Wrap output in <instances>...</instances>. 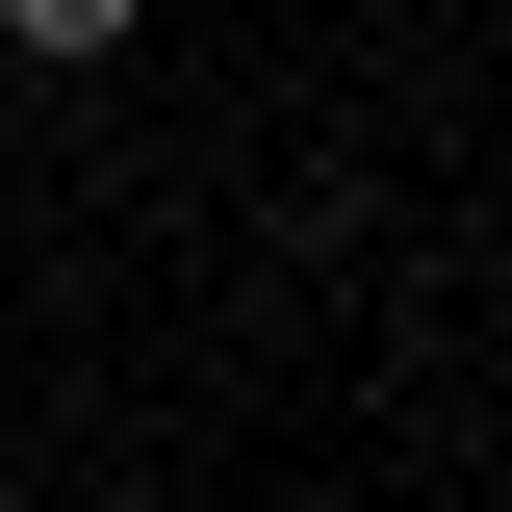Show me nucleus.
Here are the masks:
<instances>
[{
    "label": "nucleus",
    "instance_id": "obj_1",
    "mask_svg": "<svg viewBox=\"0 0 512 512\" xmlns=\"http://www.w3.org/2000/svg\"><path fill=\"white\" fill-rule=\"evenodd\" d=\"M128 26H154V0H0V52H52V77H77V52H128Z\"/></svg>",
    "mask_w": 512,
    "mask_h": 512
}]
</instances>
